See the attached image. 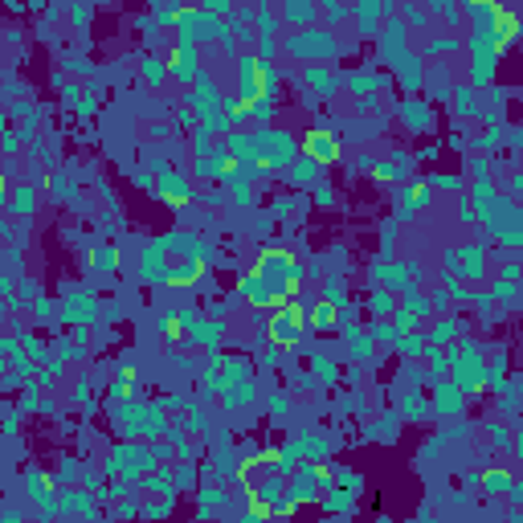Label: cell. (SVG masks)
I'll return each instance as SVG.
<instances>
[{
	"label": "cell",
	"instance_id": "6da1fadb",
	"mask_svg": "<svg viewBox=\"0 0 523 523\" xmlns=\"http://www.w3.org/2000/svg\"><path fill=\"white\" fill-rule=\"evenodd\" d=\"M303 327H307V307H303L298 298H286V303L274 311L270 327H266V340L274 343V347H291V343L303 335Z\"/></svg>",
	"mask_w": 523,
	"mask_h": 523
},
{
	"label": "cell",
	"instance_id": "7a4b0ae2",
	"mask_svg": "<svg viewBox=\"0 0 523 523\" xmlns=\"http://www.w3.org/2000/svg\"><path fill=\"white\" fill-rule=\"evenodd\" d=\"M515 37H519V16H515V9L490 4V49H495V53H507V49L515 45Z\"/></svg>",
	"mask_w": 523,
	"mask_h": 523
},
{
	"label": "cell",
	"instance_id": "3957f363",
	"mask_svg": "<svg viewBox=\"0 0 523 523\" xmlns=\"http://www.w3.org/2000/svg\"><path fill=\"white\" fill-rule=\"evenodd\" d=\"M303 151L319 163H335L340 160V139H335L331 131H307V135H303Z\"/></svg>",
	"mask_w": 523,
	"mask_h": 523
},
{
	"label": "cell",
	"instance_id": "277c9868",
	"mask_svg": "<svg viewBox=\"0 0 523 523\" xmlns=\"http://www.w3.org/2000/svg\"><path fill=\"white\" fill-rule=\"evenodd\" d=\"M331 319H335V307H327V303H319V311H315V323H319V327H327Z\"/></svg>",
	"mask_w": 523,
	"mask_h": 523
},
{
	"label": "cell",
	"instance_id": "5b68a950",
	"mask_svg": "<svg viewBox=\"0 0 523 523\" xmlns=\"http://www.w3.org/2000/svg\"><path fill=\"white\" fill-rule=\"evenodd\" d=\"M163 335H168V340H184V327H180V319H168V323H163Z\"/></svg>",
	"mask_w": 523,
	"mask_h": 523
},
{
	"label": "cell",
	"instance_id": "8992f818",
	"mask_svg": "<svg viewBox=\"0 0 523 523\" xmlns=\"http://www.w3.org/2000/svg\"><path fill=\"white\" fill-rule=\"evenodd\" d=\"M270 511H274L270 503H262V499H249V515H262V519H266Z\"/></svg>",
	"mask_w": 523,
	"mask_h": 523
},
{
	"label": "cell",
	"instance_id": "52a82bcc",
	"mask_svg": "<svg viewBox=\"0 0 523 523\" xmlns=\"http://www.w3.org/2000/svg\"><path fill=\"white\" fill-rule=\"evenodd\" d=\"M278 458H282V454H278L274 446H270V450H262V454H258V462H270V466H274Z\"/></svg>",
	"mask_w": 523,
	"mask_h": 523
},
{
	"label": "cell",
	"instance_id": "ba28073f",
	"mask_svg": "<svg viewBox=\"0 0 523 523\" xmlns=\"http://www.w3.org/2000/svg\"><path fill=\"white\" fill-rule=\"evenodd\" d=\"M0 193H4V176H0Z\"/></svg>",
	"mask_w": 523,
	"mask_h": 523
}]
</instances>
